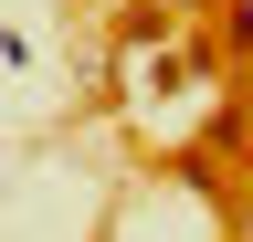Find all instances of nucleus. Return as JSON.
<instances>
[{
    "label": "nucleus",
    "mask_w": 253,
    "mask_h": 242,
    "mask_svg": "<svg viewBox=\"0 0 253 242\" xmlns=\"http://www.w3.org/2000/svg\"><path fill=\"white\" fill-rule=\"evenodd\" d=\"M221 53L253 64V0H221Z\"/></svg>",
    "instance_id": "nucleus-1"
}]
</instances>
